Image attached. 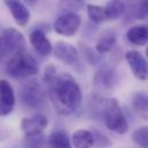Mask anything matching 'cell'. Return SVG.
<instances>
[{"label":"cell","mask_w":148,"mask_h":148,"mask_svg":"<svg viewBox=\"0 0 148 148\" xmlns=\"http://www.w3.org/2000/svg\"><path fill=\"white\" fill-rule=\"evenodd\" d=\"M146 55H147V58H148V47H147V49H146Z\"/></svg>","instance_id":"cell-28"},{"label":"cell","mask_w":148,"mask_h":148,"mask_svg":"<svg viewBox=\"0 0 148 148\" xmlns=\"http://www.w3.org/2000/svg\"><path fill=\"white\" fill-rule=\"evenodd\" d=\"M13 18L20 27H25L30 21V12L22 0H3Z\"/></svg>","instance_id":"cell-12"},{"label":"cell","mask_w":148,"mask_h":148,"mask_svg":"<svg viewBox=\"0 0 148 148\" xmlns=\"http://www.w3.org/2000/svg\"><path fill=\"white\" fill-rule=\"evenodd\" d=\"M54 55L58 60L68 66H74L79 61V53L74 45L66 41H58L53 48Z\"/></svg>","instance_id":"cell-9"},{"label":"cell","mask_w":148,"mask_h":148,"mask_svg":"<svg viewBox=\"0 0 148 148\" xmlns=\"http://www.w3.org/2000/svg\"><path fill=\"white\" fill-rule=\"evenodd\" d=\"M71 143L75 148H92L94 147L93 132L88 130H77L71 137Z\"/></svg>","instance_id":"cell-14"},{"label":"cell","mask_w":148,"mask_h":148,"mask_svg":"<svg viewBox=\"0 0 148 148\" xmlns=\"http://www.w3.org/2000/svg\"><path fill=\"white\" fill-rule=\"evenodd\" d=\"M116 44V35L112 32H105L95 45V49L99 54H106L110 52Z\"/></svg>","instance_id":"cell-18"},{"label":"cell","mask_w":148,"mask_h":148,"mask_svg":"<svg viewBox=\"0 0 148 148\" xmlns=\"http://www.w3.org/2000/svg\"><path fill=\"white\" fill-rule=\"evenodd\" d=\"M86 9H87V16L93 23L100 24L103 21H106L103 7L98 6V5H93V3H88L86 6Z\"/></svg>","instance_id":"cell-19"},{"label":"cell","mask_w":148,"mask_h":148,"mask_svg":"<svg viewBox=\"0 0 148 148\" xmlns=\"http://www.w3.org/2000/svg\"><path fill=\"white\" fill-rule=\"evenodd\" d=\"M132 105L138 111H148V94L138 92L132 97Z\"/></svg>","instance_id":"cell-22"},{"label":"cell","mask_w":148,"mask_h":148,"mask_svg":"<svg viewBox=\"0 0 148 148\" xmlns=\"http://www.w3.org/2000/svg\"><path fill=\"white\" fill-rule=\"evenodd\" d=\"M6 71L13 78H27L37 75L39 73V66L34 56L21 52L8 60Z\"/></svg>","instance_id":"cell-2"},{"label":"cell","mask_w":148,"mask_h":148,"mask_svg":"<svg viewBox=\"0 0 148 148\" xmlns=\"http://www.w3.org/2000/svg\"><path fill=\"white\" fill-rule=\"evenodd\" d=\"M82 24L80 16L76 12H67L60 15L54 22V30L56 34L66 37H73L77 34Z\"/></svg>","instance_id":"cell-6"},{"label":"cell","mask_w":148,"mask_h":148,"mask_svg":"<svg viewBox=\"0 0 148 148\" xmlns=\"http://www.w3.org/2000/svg\"><path fill=\"white\" fill-rule=\"evenodd\" d=\"M29 39H30L31 45L35 47L36 52L38 54H40L41 56H48L53 52V46L42 30L35 29L30 34Z\"/></svg>","instance_id":"cell-13"},{"label":"cell","mask_w":148,"mask_h":148,"mask_svg":"<svg viewBox=\"0 0 148 148\" xmlns=\"http://www.w3.org/2000/svg\"><path fill=\"white\" fill-rule=\"evenodd\" d=\"M80 48H82V52L84 53L85 58H86L92 64H95V63L98 62V56L94 54V52H93L92 48H90L87 45H80Z\"/></svg>","instance_id":"cell-26"},{"label":"cell","mask_w":148,"mask_h":148,"mask_svg":"<svg viewBox=\"0 0 148 148\" xmlns=\"http://www.w3.org/2000/svg\"><path fill=\"white\" fill-rule=\"evenodd\" d=\"M133 141L143 148H148V126H140L132 133Z\"/></svg>","instance_id":"cell-21"},{"label":"cell","mask_w":148,"mask_h":148,"mask_svg":"<svg viewBox=\"0 0 148 148\" xmlns=\"http://www.w3.org/2000/svg\"><path fill=\"white\" fill-rule=\"evenodd\" d=\"M105 8V16L108 21L118 20L125 13V5L122 0H109Z\"/></svg>","instance_id":"cell-16"},{"label":"cell","mask_w":148,"mask_h":148,"mask_svg":"<svg viewBox=\"0 0 148 148\" xmlns=\"http://www.w3.org/2000/svg\"><path fill=\"white\" fill-rule=\"evenodd\" d=\"M118 78L116 73L110 68H102L98 70L93 77V86L97 93H108L117 85Z\"/></svg>","instance_id":"cell-7"},{"label":"cell","mask_w":148,"mask_h":148,"mask_svg":"<svg viewBox=\"0 0 148 148\" xmlns=\"http://www.w3.org/2000/svg\"><path fill=\"white\" fill-rule=\"evenodd\" d=\"M39 0H24V2H27V3H29V5H35V3H37Z\"/></svg>","instance_id":"cell-27"},{"label":"cell","mask_w":148,"mask_h":148,"mask_svg":"<svg viewBox=\"0 0 148 148\" xmlns=\"http://www.w3.org/2000/svg\"><path fill=\"white\" fill-rule=\"evenodd\" d=\"M48 148H73V143L64 131H55L48 137Z\"/></svg>","instance_id":"cell-17"},{"label":"cell","mask_w":148,"mask_h":148,"mask_svg":"<svg viewBox=\"0 0 148 148\" xmlns=\"http://www.w3.org/2000/svg\"><path fill=\"white\" fill-rule=\"evenodd\" d=\"M25 148H47L48 147V139L44 134L37 136H29L24 139Z\"/></svg>","instance_id":"cell-20"},{"label":"cell","mask_w":148,"mask_h":148,"mask_svg":"<svg viewBox=\"0 0 148 148\" xmlns=\"http://www.w3.org/2000/svg\"><path fill=\"white\" fill-rule=\"evenodd\" d=\"M20 99L22 103L31 109L38 108L44 102V91L37 80L27 82L20 90Z\"/></svg>","instance_id":"cell-5"},{"label":"cell","mask_w":148,"mask_h":148,"mask_svg":"<svg viewBox=\"0 0 148 148\" xmlns=\"http://www.w3.org/2000/svg\"><path fill=\"white\" fill-rule=\"evenodd\" d=\"M48 86V97L60 115H71L82 103V91L74 77L68 73L54 75L45 80Z\"/></svg>","instance_id":"cell-1"},{"label":"cell","mask_w":148,"mask_h":148,"mask_svg":"<svg viewBox=\"0 0 148 148\" xmlns=\"http://www.w3.org/2000/svg\"><path fill=\"white\" fill-rule=\"evenodd\" d=\"M125 60L131 68L133 76L139 80H146L148 78V62L145 56L138 51H127L125 53Z\"/></svg>","instance_id":"cell-8"},{"label":"cell","mask_w":148,"mask_h":148,"mask_svg":"<svg viewBox=\"0 0 148 148\" xmlns=\"http://www.w3.org/2000/svg\"><path fill=\"white\" fill-rule=\"evenodd\" d=\"M93 137H94V146L97 148H109L111 147L112 143L111 140L102 132L98 130H93Z\"/></svg>","instance_id":"cell-23"},{"label":"cell","mask_w":148,"mask_h":148,"mask_svg":"<svg viewBox=\"0 0 148 148\" xmlns=\"http://www.w3.org/2000/svg\"><path fill=\"white\" fill-rule=\"evenodd\" d=\"M61 5L64 8H68L69 12H78L82 10L85 6L84 0H60Z\"/></svg>","instance_id":"cell-24"},{"label":"cell","mask_w":148,"mask_h":148,"mask_svg":"<svg viewBox=\"0 0 148 148\" xmlns=\"http://www.w3.org/2000/svg\"><path fill=\"white\" fill-rule=\"evenodd\" d=\"M105 124L110 131L118 134H125L129 131V124L116 99L108 100L105 110Z\"/></svg>","instance_id":"cell-4"},{"label":"cell","mask_w":148,"mask_h":148,"mask_svg":"<svg viewBox=\"0 0 148 148\" xmlns=\"http://www.w3.org/2000/svg\"><path fill=\"white\" fill-rule=\"evenodd\" d=\"M136 17L139 20H144L148 16V0H141L136 9Z\"/></svg>","instance_id":"cell-25"},{"label":"cell","mask_w":148,"mask_h":148,"mask_svg":"<svg viewBox=\"0 0 148 148\" xmlns=\"http://www.w3.org/2000/svg\"><path fill=\"white\" fill-rule=\"evenodd\" d=\"M15 93L10 83L6 79L0 80V116L9 115L15 106Z\"/></svg>","instance_id":"cell-10"},{"label":"cell","mask_w":148,"mask_h":148,"mask_svg":"<svg viewBox=\"0 0 148 148\" xmlns=\"http://www.w3.org/2000/svg\"><path fill=\"white\" fill-rule=\"evenodd\" d=\"M48 125V119L45 115L37 114L32 117L23 118L21 122V129L24 132L25 137L29 136H37L44 132V130Z\"/></svg>","instance_id":"cell-11"},{"label":"cell","mask_w":148,"mask_h":148,"mask_svg":"<svg viewBox=\"0 0 148 148\" xmlns=\"http://www.w3.org/2000/svg\"><path fill=\"white\" fill-rule=\"evenodd\" d=\"M127 40L137 46H144L148 42V29L144 25H136L127 30Z\"/></svg>","instance_id":"cell-15"},{"label":"cell","mask_w":148,"mask_h":148,"mask_svg":"<svg viewBox=\"0 0 148 148\" xmlns=\"http://www.w3.org/2000/svg\"><path fill=\"white\" fill-rule=\"evenodd\" d=\"M25 39L23 34L15 28L6 29L0 36V62L10 59L17 53L24 52Z\"/></svg>","instance_id":"cell-3"}]
</instances>
